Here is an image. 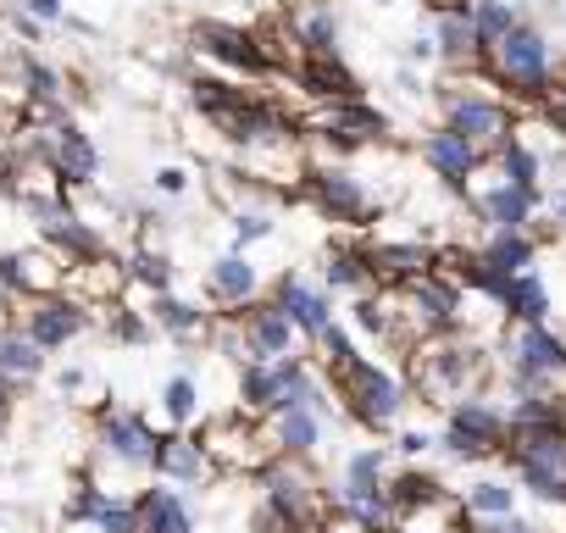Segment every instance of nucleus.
<instances>
[{
	"label": "nucleus",
	"instance_id": "nucleus-1",
	"mask_svg": "<svg viewBox=\"0 0 566 533\" xmlns=\"http://www.w3.org/2000/svg\"><path fill=\"white\" fill-rule=\"evenodd\" d=\"M494 73L516 90V95H549V40L527 23H516L494 51Z\"/></svg>",
	"mask_w": 566,
	"mask_h": 533
},
{
	"label": "nucleus",
	"instance_id": "nucleus-2",
	"mask_svg": "<svg viewBox=\"0 0 566 533\" xmlns=\"http://www.w3.org/2000/svg\"><path fill=\"white\" fill-rule=\"evenodd\" d=\"M511 378L533 395H544L555 378H566V345L544 323H522L511 339Z\"/></svg>",
	"mask_w": 566,
	"mask_h": 533
},
{
	"label": "nucleus",
	"instance_id": "nucleus-3",
	"mask_svg": "<svg viewBox=\"0 0 566 533\" xmlns=\"http://www.w3.org/2000/svg\"><path fill=\"white\" fill-rule=\"evenodd\" d=\"M478 378V351L472 345H433V351H422L417 356V384L433 395V400H455L467 384Z\"/></svg>",
	"mask_w": 566,
	"mask_h": 533
},
{
	"label": "nucleus",
	"instance_id": "nucleus-4",
	"mask_svg": "<svg viewBox=\"0 0 566 533\" xmlns=\"http://www.w3.org/2000/svg\"><path fill=\"white\" fill-rule=\"evenodd\" d=\"M450 128L467 134L478 150H505V145H511V117H505V106L489 101V95H455V101H450Z\"/></svg>",
	"mask_w": 566,
	"mask_h": 533
},
{
	"label": "nucleus",
	"instance_id": "nucleus-5",
	"mask_svg": "<svg viewBox=\"0 0 566 533\" xmlns=\"http://www.w3.org/2000/svg\"><path fill=\"white\" fill-rule=\"evenodd\" d=\"M505 417L494 411V406H483V400H461L455 411H450V433H444V445H450V456H489L500 439H505Z\"/></svg>",
	"mask_w": 566,
	"mask_h": 533
},
{
	"label": "nucleus",
	"instance_id": "nucleus-6",
	"mask_svg": "<svg viewBox=\"0 0 566 533\" xmlns=\"http://www.w3.org/2000/svg\"><path fill=\"white\" fill-rule=\"evenodd\" d=\"M345 384H350V395H356V411H361L373 428H384V422H395V417H400V384H395L389 373H378V367L356 362V367L345 373Z\"/></svg>",
	"mask_w": 566,
	"mask_h": 533
},
{
	"label": "nucleus",
	"instance_id": "nucleus-7",
	"mask_svg": "<svg viewBox=\"0 0 566 533\" xmlns=\"http://www.w3.org/2000/svg\"><path fill=\"white\" fill-rule=\"evenodd\" d=\"M533 206H538V189H522V184H511V178H500V184L478 189V211L489 217V228H494V233H500V228H527Z\"/></svg>",
	"mask_w": 566,
	"mask_h": 533
},
{
	"label": "nucleus",
	"instance_id": "nucleus-8",
	"mask_svg": "<svg viewBox=\"0 0 566 533\" xmlns=\"http://www.w3.org/2000/svg\"><path fill=\"white\" fill-rule=\"evenodd\" d=\"M422 161H428L439 178H450V184H467V178L478 173V145H472L467 134H455V128H439V134H428V145H422Z\"/></svg>",
	"mask_w": 566,
	"mask_h": 533
},
{
	"label": "nucleus",
	"instance_id": "nucleus-9",
	"mask_svg": "<svg viewBox=\"0 0 566 533\" xmlns=\"http://www.w3.org/2000/svg\"><path fill=\"white\" fill-rule=\"evenodd\" d=\"M433 45H439V56H450V62L483 56V40H478V23H472V0H461V7H439Z\"/></svg>",
	"mask_w": 566,
	"mask_h": 533
},
{
	"label": "nucleus",
	"instance_id": "nucleus-10",
	"mask_svg": "<svg viewBox=\"0 0 566 533\" xmlns=\"http://www.w3.org/2000/svg\"><path fill=\"white\" fill-rule=\"evenodd\" d=\"M478 261H489L494 273H505V279H516V273H527V266H533V239L522 228H500V233H489V244H483Z\"/></svg>",
	"mask_w": 566,
	"mask_h": 533
},
{
	"label": "nucleus",
	"instance_id": "nucleus-11",
	"mask_svg": "<svg viewBox=\"0 0 566 533\" xmlns=\"http://www.w3.org/2000/svg\"><path fill=\"white\" fill-rule=\"evenodd\" d=\"M277 301H283V312H290V323H301L306 334H328V301L317 290H306L301 279H283Z\"/></svg>",
	"mask_w": 566,
	"mask_h": 533
},
{
	"label": "nucleus",
	"instance_id": "nucleus-12",
	"mask_svg": "<svg viewBox=\"0 0 566 533\" xmlns=\"http://www.w3.org/2000/svg\"><path fill=\"white\" fill-rule=\"evenodd\" d=\"M317 200L334 211V217H361L367 211V195L350 173H317Z\"/></svg>",
	"mask_w": 566,
	"mask_h": 533
},
{
	"label": "nucleus",
	"instance_id": "nucleus-13",
	"mask_svg": "<svg viewBox=\"0 0 566 533\" xmlns=\"http://www.w3.org/2000/svg\"><path fill=\"white\" fill-rule=\"evenodd\" d=\"M500 306H505V312H511L516 323H544V312H549V295H544L538 273H516Z\"/></svg>",
	"mask_w": 566,
	"mask_h": 533
},
{
	"label": "nucleus",
	"instance_id": "nucleus-14",
	"mask_svg": "<svg viewBox=\"0 0 566 533\" xmlns=\"http://www.w3.org/2000/svg\"><path fill=\"white\" fill-rule=\"evenodd\" d=\"M472 23H478V40H483V56H489L522 18H516L511 0H472Z\"/></svg>",
	"mask_w": 566,
	"mask_h": 533
},
{
	"label": "nucleus",
	"instance_id": "nucleus-15",
	"mask_svg": "<svg viewBox=\"0 0 566 533\" xmlns=\"http://www.w3.org/2000/svg\"><path fill=\"white\" fill-rule=\"evenodd\" d=\"M323 128H328V134H339V139H373V134H384V117H378V112H367V106L339 101V106L323 117Z\"/></svg>",
	"mask_w": 566,
	"mask_h": 533
},
{
	"label": "nucleus",
	"instance_id": "nucleus-16",
	"mask_svg": "<svg viewBox=\"0 0 566 533\" xmlns=\"http://www.w3.org/2000/svg\"><path fill=\"white\" fill-rule=\"evenodd\" d=\"M56 167H62L67 184H90V178H95V145L67 128V134L56 139Z\"/></svg>",
	"mask_w": 566,
	"mask_h": 533
},
{
	"label": "nucleus",
	"instance_id": "nucleus-17",
	"mask_svg": "<svg viewBox=\"0 0 566 533\" xmlns=\"http://www.w3.org/2000/svg\"><path fill=\"white\" fill-rule=\"evenodd\" d=\"M195 40H200L211 56H222V62H239V67H255V62H261V56H255V45H250L239 29H217V23H206Z\"/></svg>",
	"mask_w": 566,
	"mask_h": 533
},
{
	"label": "nucleus",
	"instance_id": "nucleus-18",
	"mask_svg": "<svg viewBox=\"0 0 566 533\" xmlns=\"http://www.w3.org/2000/svg\"><path fill=\"white\" fill-rule=\"evenodd\" d=\"M106 439H112V450H117L123 461H156V445H150V433H145L134 417H112V422H106Z\"/></svg>",
	"mask_w": 566,
	"mask_h": 533
},
{
	"label": "nucleus",
	"instance_id": "nucleus-19",
	"mask_svg": "<svg viewBox=\"0 0 566 533\" xmlns=\"http://www.w3.org/2000/svg\"><path fill=\"white\" fill-rule=\"evenodd\" d=\"M139 516H145V533H189V511H184L178 494H167V489H156Z\"/></svg>",
	"mask_w": 566,
	"mask_h": 533
},
{
	"label": "nucleus",
	"instance_id": "nucleus-20",
	"mask_svg": "<svg viewBox=\"0 0 566 533\" xmlns=\"http://www.w3.org/2000/svg\"><path fill=\"white\" fill-rule=\"evenodd\" d=\"M78 323H84V317L67 312V306H40L34 323H29V339H34V345H62L67 334H78Z\"/></svg>",
	"mask_w": 566,
	"mask_h": 533
},
{
	"label": "nucleus",
	"instance_id": "nucleus-21",
	"mask_svg": "<svg viewBox=\"0 0 566 533\" xmlns=\"http://www.w3.org/2000/svg\"><path fill=\"white\" fill-rule=\"evenodd\" d=\"M156 467L172 472V478H200L206 472V450L189 445V439H167V445H156Z\"/></svg>",
	"mask_w": 566,
	"mask_h": 533
},
{
	"label": "nucleus",
	"instance_id": "nucleus-22",
	"mask_svg": "<svg viewBox=\"0 0 566 533\" xmlns=\"http://www.w3.org/2000/svg\"><path fill=\"white\" fill-rule=\"evenodd\" d=\"M283 345H290V312H255V323H250V351H255V356H277Z\"/></svg>",
	"mask_w": 566,
	"mask_h": 533
},
{
	"label": "nucleus",
	"instance_id": "nucleus-23",
	"mask_svg": "<svg viewBox=\"0 0 566 533\" xmlns=\"http://www.w3.org/2000/svg\"><path fill=\"white\" fill-rule=\"evenodd\" d=\"M306 84H312V95H334V101H350V95H356L350 73H345V67H334L328 56H317V62L306 67Z\"/></svg>",
	"mask_w": 566,
	"mask_h": 533
},
{
	"label": "nucleus",
	"instance_id": "nucleus-24",
	"mask_svg": "<svg viewBox=\"0 0 566 533\" xmlns=\"http://www.w3.org/2000/svg\"><path fill=\"white\" fill-rule=\"evenodd\" d=\"M500 173H505L511 184H522V189H538V156H533L527 145H516V139L500 150Z\"/></svg>",
	"mask_w": 566,
	"mask_h": 533
},
{
	"label": "nucleus",
	"instance_id": "nucleus-25",
	"mask_svg": "<svg viewBox=\"0 0 566 533\" xmlns=\"http://www.w3.org/2000/svg\"><path fill=\"white\" fill-rule=\"evenodd\" d=\"M0 373H23V378H34L40 373V345L34 339H0Z\"/></svg>",
	"mask_w": 566,
	"mask_h": 533
},
{
	"label": "nucleus",
	"instance_id": "nucleus-26",
	"mask_svg": "<svg viewBox=\"0 0 566 533\" xmlns=\"http://www.w3.org/2000/svg\"><path fill=\"white\" fill-rule=\"evenodd\" d=\"M211 284H217V295H228V301H239V295H250L255 290V273H250V266L244 261H217V273H211Z\"/></svg>",
	"mask_w": 566,
	"mask_h": 533
},
{
	"label": "nucleus",
	"instance_id": "nucleus-27",
	"mask_svg": "<svg viewBox=\"0 0 566 533\" xmlns=\"http://www.w3.org/2000/svg\"><path fill=\"white\" fill-rule=\"evenodd\" d=\"M277 439L290 445V450H312V445H317V417H312V406H301V411H283Z\"/></svg>",
	"mask_w": 566,
	"mask_h": 533
},
{
	"label": "nucleus",
	"instance_id": "nucleus-28",
	"mask_svg": "<svg viewBox=\"0 0 566 533\" xmlns=\"http://www.w3.org/2000/svg\"><path fill=\"white\" fill-rule=\"evenodd\" d=\"M467 511H472V516H489V522H494V516H511V489H505V483H478V489L467 494Z\"/></svg>",
	"mask_w": 566,
	"mask_h": 533
},
{
	"label": "nucleus",
	"instance_id": "nucleus-29",
	"mask_svg": "<svg viewBox=\"0 0 566 533\" xmlns=\"http://www.w3.org/2000/svg\"><path fill=\"white\" fill-rule=\"evenodd\" d=\"M156 317H161L172 334H195V328H200V312H189V306H178V301H161Z\"/></svg>",
	"mask_w": 566,
	"mask_h": 533
},
{
	"label": "nucleus",
	"instance_id": "nucleus-30",
	"mask_svg": "<svg viewBox=\"0 0 566 533\" xmlns=\"http://www.w3.org/2000/svg\"><path fill=\"white\" fill-rule=\"evenodd\" d=\"M361 273H367V266H361L350 250H339V255L328 261V284H339V290H345V284H361Z\"/></svg>",
	"mask_w": 566,
	"mask_h": 533
},
{
	"label": "nucleus",
	"instance_id": "nucleus-31",
	"mask_svg": "<svg viewBox=\"0 0 566 533\" xmlns=\"http://www.w3.org/2000/svg\"><path fill=\"white\" fill-rule=\"evenodd\" d=\"M167 411H172V417H189V411H195V384H189V378H172V384H167Z\"/></svg>",
	"mask_w": 566,
	"mask_h": 533
},
{
	"label": "nucleus",
	"instance_id": "nucleus-32",
	"mask_svg": "<svg viewBox=\"0 0 566 533\" xmlns=\"http://www.w3.org/2000/svg\"><path fill=\"white\" fill-rule=\"evenodd\" d=\"M134 279L150 284V290H161V284H167V261H161V255H139V261H134Z\"/></svg>",
	"mask_w": 566,
	"mask_h": 533
},
{
	"label": "nucleus",
	"instance_id": "nucleus-33",
	"mask_svg": "<svg viewBox=\"0 0 566 533\" xmlns=\"http://www.w3.org/2000/svg\"><path fill=\"white\" fill-rule=\"evenodd\" d=\"M29 84H34V101H56V73H45V67H29Z\"/></svg>",
	"mask_w": 566,
	"mask_h": 533
},
{
	"label": "nucleus",
	"instance_id": "nucleus-34",
	"mask_svg": "<svg viewBox=\"0 0 566 533\" xmlns=\"http://www.w3.org/2000/svg\"><path fill=\"white\" fill-rule=\"evenodd\" d=\"M483 533H533V527H527L522 516H494V522H489Z\"/></svg>",
	"mask_w": 566,
	"mask_h": 533
},
{
	"label": "nucleus",
	"instance_id": "nucleus-35",
	"mask_svg": "<svg viewBox=\"0 0 566 533\" xmlns=\"http://www.w3.org/2000/svg\"><path fill=\"white\" fill-rule=\"evenodd\" d=\"M29 12H34V18H56L62 0H29Z\"/></svg>",
	"mask_w": 566,
	"mask_h": 533
},
{
	"label": "nucleus",
	"instance_id": "nucleus-36",
	"mask_svg": "<svg viewBox=\"0 0 566 533\" xmlns=\"http://www.w3.org/2000/svg\"><path fill=\"white\" fill-rule=\"evenodd\" d=\"M255 233H266V222L261 217H239V239H255Z\"/></svg>",
	"mask_w": 566,
	"mask_h": 533
},
{
	"label": "nucleus",
	"instance_id": "nucleus-37",
	"mask_svg": "<svg viewBox=\"0 0 566 533\" xmlns=\"http://www.w3.org/2000/svg\"><path fill=\"white\" fill-rule=\"evenodd\" d=\"M400 450H406V456H422V450H428V433H406Z\"/></svg>",
	"mask_w": 566,
	"mask_h": 533
},
{
	"label": "nucleus",
	"instance_id": "nucleus-38",
	"mask_svg": "<svg viewBox=\"0 0 566 533\" xmlns=\"http://www.w3.org/2000/svg\"><path fill=\"white\" fill-rule=\"evenodd\" d=\"M549 211H555V222H566V189H560V195L549 200Z\"/></svg>",
	"mask_w": 566,
	"mask_h": 533
}]
</instances>
